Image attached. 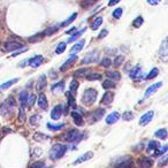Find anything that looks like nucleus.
<instances>
[{
    "label": "nucleus",
    "instance_id": "obj_15",
    "mask_svg": "<svg viewBox=\"0 0 168 168\" xmlns=\"http://www.w3.org/2000/svg\"><path fill=\"white\" fill-rule=\"evenodd\" d=\"M37 101H38V106L41 107V110H47V107H48V103H47V98L46 96L44 94V93H41L39 94V97L37 99Z\"/></svg>",
    "mask_w": 168,
    "mask_h": 168
},
{
    "label": "nucleus",
    "instance_id": "obj_46",
    "mask_svg": "<svg viewBox=\"0 0 168 168\" xmlns=\"http://www.w3.org/2000/svg\"><path fill=\"white\" fill-rule=\"evenodd\" d=\"M143 22H144L143 18H142V16H138V18H136V20H135V21L133 22V25L135 27V28H139V27H142Z\"/></svg>",
    "mask_w": 168,
    "mask_h": 168
},
{
    "label": "nucleus",
    "instance_id": "obj_32",
    "mask_svg": "<svg viewBox=\"0 0 168 168\" xmlns=\"http://www.w3.org/2000/svg\"><path fill=\"white\" fill-rule=\"evenodd\" d=\"M106 76L110 77V80H120L121 78V74L119 71H107Z\"/></svg>",
    "mask_w": 168,
    "mask_h": 168
},
{
    "label": "nucleus",
    "instance_id": "obj_2",
    "mask_svg": "<svg viewBox=\"0 0 168 168\" xmlns=\"http://www.w3.org/2000/svg\"><path fill=\"white\" fill-rule=\"evenodd\" d=\"M97 99V91L94 89H87L83 92V97H82V103L87 106H91L92 104H94Z\"/></svg>",
    "mask_w": 168,
    "mask_h": 168
},
{
    "label": "nucleus",
    "instance_id": "obj_56",
    "mask_svg": "<svg viewBox=\"0 0 168 168\" xmlns=\"http://www.w3.org/2000/svg\"><path fill=\"white\" fill-rule=\"evenodd\" d=\"M146 1H147V4L151 5V6H156L158 4H160L161 0H146Z\"/></svg>",
    "mask_w": 168,
    "mask_h": 168
},
{
    "label": "nucleus",
    "instance_id": "obj_14",
    "mask_svg": "<svg viewBox=\"0 0 168 168\" xmlns=\"http://www.w3.org/2000/svg\"><path fill=\"white\" fill-rule=\"evenodd\" d=\"M62 114V105H57L51 112V117L52 120H59Z\"/></svg>",
    "mask_w": 168,
    "mask_h": 168
},
{
    "label": "nucleus",
    "instance_id": "obj_61",
    "mask_svg": "<svg viewBox=\"0 0 168 168\" xmlns=\"http://www.w3.org/2000/svg\"><path fill=\"white\" fill-rule=\"evenodd\" d=\"M28 48H23V50H21V51H18V52H15V53H13V57H16L18 54H21V53H23V52H25Z\"/></svg>",
    "mask_w": 168,
    "mask_h": 168
},
{
    "label": "nucleus",
    "instance_id": "obj_29",
    "mask_svg": "<svg viewBox=\"0 0 168 168\" xmlns=\"http://www.w3.org/2000/svg\"><path fill=\"white\" fill-rule=\"evenodd\" d=\"M154 136L160 139H166L167 138V130L163 129V128H162V129H159V130H156V133H154Z\"/></svg>",
    "mask_w": 168,
    "mask_h": 168
},
{
    "label": "nucleus",
    "instance_id": "obj_28",
    "mask_svg": "<svg viewBox=\"0 0 168 168\" xmlns=\"http://www.w3.org/2000/svg\"><path fill=\"white\" fill-rule=\"evenodd\" d=\"M115 168H135V167H133V163L131 160H123Z\"/></svg>",
    "mask_w": 168,
    "mask_h": 168
},
{
    "label": "nucleus",
    "instance_id": "obj_47",
    "mask_svg": "<svg viewBox=\"0 0 168 168\" xmlns=\"http://www.w3.org/2000/svg\"><path fill=\"white\" fill-rule=\"evenodd\" d=\"M166 165H168V154H166V156H163L158 161V166H160V167H162V166H166Z\"/></svg>",
    "mask_w": 168,
    "mask_h": 168
},
{
    "label": "nucleus",
    "instance_id": "obj_33",
    "mask_svg": "<svg viewBox=\"0 0 168 168\" xmlns=\"http://www.w3.org/2000/svg\"><path fill=\"white\" fill-rule=\"evenodd\" d=\"M101 24H103V18H101V16H98V18L92 22L91 28H92V30H97Z\"/></svg>",
    "mask_w": 168,
    "mask_h": 168
},
{
    "label": "nucleus",
    "instance_id": "obj_52",
    "mask_svg": "<svg viewBox=\"0 0 168 168\" xmlns=\"http://www.w3.org/2000/svg\"><path fill=\"white\" fill-rule=\"evenodd\" d=\"M59 27H61V25H54V27H52V28H50V29H47L45 32H44V35H47V36H50V35H52V34H54L57 30L59 29Z\"/></svg>",
    "mask_w": 168,
    "mask_h": 168
},
{
    "label": "nucleus",
    "instance_id": "obj_60",
    "mask_svg": "<svg viewBox=\"0 0 168 168\" xmlns=\"http://www.w3.org/2000/svg\"><path fill=\"white\" fill-rule=\"evenodd\" d=\"M34 151H35V153L32 154V156H37V154H38V156H41V153H43V152H41V149H35V150H34Z\"/></svg>",
    "mask_w": 168,
    "mask_h": 168
},
{
    "label": "nucleus",
    "instance_id": "obj_39",
    "mask_svg": "<svg viewBox=\"0 0 168 168\" xmlns=\"http://www.w3.org/2000/svg\"><path fill=\"white\" fill-rule=\"evenodd\" d=\"M101 77H103L101 74L93 73V74H89V75H87V81H97V80H100Z\"/></svg>",
    "mask_w": 168,
    "mask_h": 168
},
{
    "label": "nucleus",
    "instance_id": "obj_49",
    "mask_svg": "<svg viewBox=\"0 0 168 168\" xmlns=\"http://www.w3.org/2000/svg\"><path fill=\"white\" fill-rule=\"evenodd\" d=\"M24 108L25 107H22L20 106V113H18V120L21 122H23L25 120V112H24Z\"/></svg>",
    "mask_w": 168,
    "mask_h": 168
},
{
    "label": "nucleus",
    "instance_id": "obj_48",
    "mask_svg": "<svg viewBox=\"0 0 168 168\" xmlns=\"http://www.w3.org/2000/svg\"><path fill=\"white\" fill-rule=\"evenodd\" d=\"M100 64H101L103 67H105V68H108L110 64H112V60L108 58H104L100 61Z\"/></svg>",
    "mask_w": 168,
    "mask_h": 168
},
{
    "label": "nucleus",
    "instance_id": "obj_62",
    "mask_svg": "<svg viewBox=\"0 0 168 168\" xmlns=\"http://www.w3.org/2000/svg\"><path fill=\"white\" fill-rule=\"evenodd\" d=\"M75 31H76V28L74 27V28H71V29H69L68 31H66V32H67V34H74Z\"/></svg>",
    "mask_w": 168,
    "mask_h": 168
},
{
    "label": "nucleus",
    "instance_id": "obj_38",
    "mask_svg": "<svg viewBox=\"0 0 168 168\" xmlns=\"http://www.w3.org/2000/svg\"><path fill=\"white\" fill-rule=\"evenodd\" d=\"M85 30H87V28H84V29L80 30V31H77V32H74V34L71 35V37H69L68 41H69V43H73V41H75V39H77V38H78V37H80V36H81L82 34L85 31Z\"/></svg>",
    "mask_w": 168,
    "mask_h": 168
},
{
    "label": "nucleus",
    "instance_id": "obj_58",
    "mask_svg": "<svg viewBox=\"0 0 168 168\" xmlns=\"http://www.w3.org/2000/svg\"><path fill=\"white\" fill-rule=\"evenodd\" d=\"M48 76H50V77H51V78H55V77H57V76H58V74H57V71H55V70H50V71H48Z\"/></svg>",
    "mask_w": 168,
    "mask_h": 168
},
{
    "label": "nucleus",
    "instance_id": "obj_63",
    "mask_svg": "<svg viewBox=\"0 0 168 168\" xmlns=\"http://www.w3.org/2000/svg\"><path fill=\"white\" fill-rule=\"evenodd\" d=\"M93 1H96V0H93Z\"/></svg>",
    "mask_w": 168,
    "mask_h": 168
},
{
    "label": "nucleus",
    "instance_id": "obj_13",
    "mask_svg": "<svg viewBox=\"0 0 168 168\" xmlns=\"http://www.w3.org/2000/svg\"><path fill=\"white\" fill-rule=\"evenodd\" d=\"M120 119V113L119 112H112L110 115L106 117V123L107 124H114L119 121Z\"/></svg>",
    "mask_w": 168,
    "mask_h": 168
},
{
    "label": "nucleus",
    "instance_id": "obj_6",
    "mask_svg": "<svg viewBox=\"0 0 168 168\" xmlns=\"http://www.w3.org/2000/svg\"><path fill=\"white\" fill-rule=\"evenodd\" d=\"M22 46H23V45H22V43H20V41H6V43L4 44L5 51H8V52H13V51H15V50L21 48Z\"/></svg>",
    "mask_w": 168,
    "mask_h": 168
},
{
    "label": "nucleus",
    "instance_id": "obj_27",
    "mask_svg": "<svg viewBox=\"0 0 168 168\" xmlns=\"http://www.w3.org/2000/svg\"><path fill=\"white\" fill-rule=\"evenodd\" d=\"M89 68H81V69H78V70H76L75 73H74V76L75 77H87V73H89Z\"/></svg>",
    "mask_w": 168,
    "mask_h": 168
},
{
    "label": "nucleus",
    "instance_id": "obj_23",
    "mask_svg": "<svg viewBox=\"0 0 168 168\" xmlns=\"http://www.w3.org/2000/svg\"><path fill=\"white\" fill-rule=\"evenodd\" d=\"M47 81L45 75H41V77H38V84H37V90L38 91H41L44 87H46Z\"/></svg>",
    "mask_w": 168,
    "mask_h": 168
},
{
    "label": "nucleus",
    "instance_id": "obj_37",
    "mask_svg": "<svg viewBox=\"0 0 168 168\" xmlns=\"http://www.w3.org/2000/svg\"><path fill=\"white\" fill-rule=\"evenodd\" d=\"M41 120V116L38 115V114H35V115H32L31 117L29 119V122L31 126H36V124H38V122Z\"/></svg>",
    "mask_w": 168,
    "mask_h": 168
},
{
    "label": "nucleus",
    "instance_id": "obj_44",
    "mask_svg": "<svg viewBox=\"0 0 168 168\" xmlns=\"http://www.w3.org/2000/svg\"><path fill=\"white\" fill-rule=\"evenodd\" d=\"M168 151V144L161 146L159 150H156V152H154V156H161V154H165Z\"/></svg>",
    "mask_w": 168,
    "mask_h": 168
},
{
    "label": "nucleus",
    "instance_id": "obj_53",
    "mask_svg": "<svg viewBox=\"0 0 168 168\" xmlns=\"http://www.w3.org/2000/svg\"><path fill=\"white\" fill-rule=\"evenodd\" d=\"M44 37V34H37V35L32 36L29 38V41H38L39 39H41Z\"/></svg>",
    "mask_w": 168,
    "mask_h": 168
},
{
    "label": "nucleus",
    "instance_id": "obj_21",
    "mask_svg": "<svg viewBox=\"0 0 168 168\" xmlns=\"http://www.w3.org/2000/svg\"><path fill=\"white\" fill-rule=\"evenodd\" d=\"M28 97H29V93L27 92V91H22V92L20 93V104L22 107H25L27 105H28Z\"/></svg>",
    "mask_w": 168,
    "mask_h": 168
},
{
    "label": "nucleus",
    "instance_id": "obj_5",
    "mask_svg": "<svg viewBox=\"0 0 168 168\" xmlns=\"http://www.w3.org/2000/svg\"><path fill=\"white\" fill-rule=\"evenodd\" d=\"M159 57L163 61L168 60V37L165 38L162 41L161 46H160V51H159Z\"/></svg>",
    "mask_w": 168,
    "mask_h": 168
},
{
    "label": "nucleus",
    "instance_id": "obj_20",
    "mask_svg": "<svg viewBox=\"0 0 168 168\" xmlns=\"http://www.w3.org/2000/svg\"><path fill=\"white\" fill-rule=\"evenodd\" d=\"M64 81H60L58 83H55V84H53L52 87H51V90H52L53 93H59L61 92V91H64Z\"/></svg>",
    "mask_w": 168,
    "mask_h": 168
},
{
    "label": "nucleus",
    "instance_id": "obj_18",
    "mask_svg": "<svg viewBox=\"0 0 168 168\" xmlns=\"http://www.w3.org/2000/svg\"><path fill=\"white\" fill-rule=\"evenodd\" d=\"M84 45H85V41H84V39H81L78 43H76L75 45L71 47L70 53H71V54H77L80 51H82V48L84 47Z\"/></svg>",
    "mask_w": 168,
    "mask_h": 168
},
{
    "label": "nucleus",
    "instance_id": "obj_11",
    "mask_svg": "<svg viewBox=\"0 0 168 168\" xmlns=\"http://www.w3.org/2000/svg\"><path fill=\"white\" fill-rule=\"evenodd\" d=\"M113 100H114V93L107 91V92L104 93V96H103V98L100 100V103H101V105H105V106H110Z\"/></svg>",
    "mask_w": 168,
    "mask_h": 168
},
{
    "label": "nucleus",
    "instance_id": "obj_19",
    "mask_svg": "<svg viewBox=\"0 0 168 168\" xmlns=\"http://www.w3.org/2000/svg\"><path fill=\"white\" fill-rule=\"evenodd\" d=\"M138 165L142 168H149L153 166V160H151L150 158H142L138 160Z\"/></svg>",
    "mask_w": 168,
    "mask_h": 168
},
{
    "label": "nucleus",
    "instance_id": "obj_50",
    "mask_svg": "<svg viewBox=\"0 0 168 168\" xmlns=\"http://www.w3.org/2000/svg\"><path fill=\"white\" fill-rule=\"evenodd\" d=\"M122 13H123V9L122 8H116L114 9V12H113V18H120L122 16Z\"/></svg>",
    "mask_w": 168,
    "mask_h": 168
},
{
    "label": "nucleus",
    "instance_id": "obj_40",
    "mask_svg": "<svg viewBox=\"0 0 168 168\" xmlns=\"http://www.w3.org/2000/svg\"><path fill=\"white\" fill-rule=\"evenodd\" d=\"M158 74H159V69H158V68H152L151 71L147 74V76H146V80H153L154 77L158 76Z\"/></svg>",
    "mask_w": 168,
    "mask_h": 168
},
{
    "label": "nucleus",
    "instance_id": "obj_35",
    "mask_svg": "<svg viewBox=\"0 0 168 168\" xmlns=\"http://www.w3.org/2000/svg\"><path fill=\"white\" fill-rule=\"evenodd\" d=\"M159 142H156V140H150L149 142V145H147V152L149 151H154V150H158V147H159Z\"/></svg>",
    "mask_w": 168,
    "mask_h": 168
},
{
    "label": "nucleus",
    "instance_id": "obj_22",
    "mask_svg": "<svg viewBox=\"0 0 168 168\" xmlns=\"http://www.w3.org/2000/svg\"><path fill=\"white\" fill-rule=\"evenodd\" d=\"M140 71H142V68H140V66H136L135 68L131 69V71L129 73V76H130V78H133V80H137V77H139V74H140Z\"/></svg>",
    "mask_w": 168,
    "mask_h": 168
},
{
    "label": "nucleus",
    "instance_id": "obj_26",
    "mask_svg": "<svg viewBox=\"0 0 168 168\" xmlns=\"http://www.w3.org/2000/svg\"><path fill=\"white\" fill-rule=\"evenodd\" d=\"M71 116H73V120H74V122L77 126H82L83 124V117H82V115L78 112H73Z\"/></svg>",
    "mask_w": 168,
    "mask_h": 168
},
{
    "label": "nucleus",
    "instance_id": "obj_30",
    "mask_svg": "<svg viewBox=\"0 0 168 168\" xmlns=\"http://www.w3.org/2000/svg\"><path fill=\"white\" fill-rule=\"evenodd\" d=\"M77 89H78V82L75 81V80H73V81L70 82V87H69V92L73 94V96H75L76 91H77Z\"/></svg>",
    "mask_w": 168,
    "mask_h": 168
},
{
    "label": "nucleus",
    "instance_id": "obj_54",
    "mask_svg": "<svg viewBox=\"0 0 168 168\" xmlns=\"http://www.w3.org/2000/svg\"><path fill=\"white\" fill-rule=\"evenodd\" d=\"M45 166V162L44 161H36L35 163H32L30 168H43Z\"/></svg>",
    "mask_w": 168,
    "mask_h": 168
},
{
    "label": "nucleus",
    "instance_id": "obj_25",
    "mask_svg": "<svg viewBox=\"0 0 168 168\" xmlns=\"http://www.w3.org/2000/svg\"><path fill=\"white\" fill-rule=\"evenodd\" d=\"M51 137L48 136V135H45V133H36L35 135H34V139L35 140H37V142H45V140H47V139H50Z\"/></svg>",
    "mask_w": 168,
    "mask_h": 168
},
{
    "label": "nucleus",
    "instance_id": "obj_57",
    "mask_svg": "<svg viewBox=\"0 0 168 168\" xmlns=\"http://www.w3.org/2000/svg\"><path fill=\"white\" fill-rule=\"evenodd\" d=\"M7 103H8V104H9V105H11L12 107H14V106L16 105V103H15V99L13 98V97H9V98L7 99Z\"/></svg>",
    "mask_w": 168,
    "mask_h": 168
},
{
    "label": "nucleus",
    "instance_id": "obj_8",
    "mask_svg": "<svg viewBox=\"0 0 168 168\" xmlns=\"http://www.w3.org/2000/svg\"><path fill=\"white\" fill-rule=\"evenodd\" d=\"M91 158H93V152L92 151H87V152H85L84 154H82V156H78L75 161L73 162V165L76 166V165H80V163H82V162L89 161Z\"/></svg>",
    "mask_w": 168,
    "mask_h": 168
},
{
    "label": "nucleus",
    "instance_id": "obj_7",
    "mask_svg": "<svg viewBox=\"0 0 168 168\" xmlns=\"http://www.w3.org/2000/svg\"><path fill=\"white\" fill-rule=\"evenodd\" d=\"M98 58H99V53L97 52V51H94V52H90V53H87V55L83 58V60H82V64H92V62H96Z\"/></svg>",
    "mask_w": 168,
    "mask_h": 168
},
{
    "label": "nucleus",
    "instance_id": "obj_10",
    "mask_svg": "<svg viewBox=\"0 0 168 168\" xmlns=\"http://www.w3.org/2000/svg\"><path fill=\"white\" fill-rule=\"evenodd\" d=\"M153 110H149V112H146L144 115L142 116L140 119H139V124L140 126H146V124H149V122L152 121V119H153Z\"/></svg>",
    "mask_w": 168,
    "mask_h": 168
},
{
    "label": "nucleus",
    "instance_id": "obj_17",
    "mask_svg": "<svg viewBox=\"0 0 168 168\" xmlns=\"http://www.w3.org/2000/svg\"><path fill=\"white\" fill-rule=\"evenodd\" d=\"M0 113L2 114L4 116H7V115H11L12 116V110H11V105L8 104L7 101H5L4 104L0 106Z\"/></svg>",
    "mask_w": 168,
    "mask_h": 168
},
{
    "label": "nucleus",
    "instance_id": "obj_4",
    "mask_svg": "<svg viewBox=\"0 0 168 168\" xmlns=\"http://www.w3.org/2000/svg\"><path fill=\"white\" fill-rule=\"evenodd\" d=\"M105 114V110L104 108H97V110L92 112L89 117H87V122L90 123V124H93V123H96V122H98L99 120H101L103 119V116Z\"/></svg>",
    "mask_w": 168,
    "mask_h": 168
},
{
    "label": "nucleus",
    "instance_id": "obj_24",
    "mask_svg": "<svg viewBox=\"0 0 168 168\" xmlns=\"http://www.w3.org/2000/svg\"><path fill=\"white\" fill-rule=\"evenodd\" d=\"M18 78H13L11 81H7V82H5V83H2V84L0 85V92L4 91V90H6V89H8V87H11L13 84H15V83H18Z\"/></svg>",
    "mask_w": 168,
    "mask_h": 168
},
{
    "label": "nucleus",
    "instance_id": "obj_59",
    "mask_svg": "<svg viewBox=\"0 0 168 168\" xmlns=\"http://www.w3.org/2000/svg\"><path fill=\"white\" fill-rule=\"evenodd\" d=\"M121 0H110V2H108V6H114L116 5L117 2H120Z\"/></svg>",
    "mask_w": 168,
    "mask_h": 168
},
{
    "label": "nucleus",
    "instance_id": "obj_3",
    "mask_svg": "<svg viewBox=\"0 0 168 168\" xmlns=\"http://www.w3.org/2000/svg\"><path fill=\"white\" fill-rule=\"evenodd\" d=\"M62 138H64L67 142L74 143V142L80 140V139L82 138V136L78 130H76V129H70L68 133H66L64 136H62Z\"/></svg>",
    "mask_w": 168,
    "mask_h": 168
},
{
    "label": "nucleus",
    "instance_id": "obj_45",
    "mask_svg": "<svg viewBox=\"0 0 168 168\" xmlns=\"http://www.w3.org/2000/svg\"><path fill=\"white\" fill-rule=\"evenodd\" d=\"M123 61H124V58H123L122 55H119V57H116V58L114 59V62H113V64H114L115 67H120V66L123 64Z\"/></svg>",
    "mask_w": 168,
    "mask_h": 168
},
{
    "label": "nucleus",
    "instance_id": "obj_31",
    "mask_svg": "<svg viewBox=\"0 0 168 168\" xmlns=\"http://www.w3.org/2000/svg\"><path fill=\"white\" fill-rule=\"evenodd\" d=\"M66 123H60V124H52V123H47L46 127L50 129V130H61L64 129Z\"/></svg>",
    "mask_w": 168,
    "mask_h": 168
},
{
    "label": "nucleus",
    "instance_id": "obj_41",
    "mask_svg": "<svg viewBox=\"0 0 168 168\" xmlns=\"http://www.w3.org/2000/svg\"><path fill=\"white\" fill-rule=\"evenodd\" d=\"M122 119L124 120V121H131L135 119V115H133V112H124L123 114H122Z\"/></svg>",
    "mask_w": 168,
    "mask_h": 168
},
{
    "label": "nucleus",
    "instance_id": "obj_51",
    "mask_svg": "<svg viewBox=\"0 0 168 168\" xmlns=\"http://www.w3.org/2000/svg\"><path fill=\"white\" fill-rule=\"evenodd\" d=\"M36 100H37V98H36L35 94H30L29 97H28V106H29V108H31L34 106Z\"/></svg>",
    "mask_w": 168,
    "mask_h": 168
},
{
    "label": "nucleus",
    "instance_id": "obj_9",
    "mask_svg": "<svg viewBox=\"0 0 168 168\" xmlns=\"http://www.w3.org/2000/svg\"><path fill=\"white\" fill-rule=\"evenodd\" d=\"M76 59H77V55H76V54H71L69 58L66 60V62L61 66L60 70H61V71H66V70H68L70 67H71V66L76 62Z\"/></svg>",
    "mask_w": 168,
    "mask_h": 168
},
{
    "label": "nucleus",
    "instance_id": "obj_55",
    "mask_svg": "<svg viewBox=\"0 0 168 168\" xmlns=\"http://www.w3.org/2000/svg\"><path fill=\"white\" fill-rule=\"evenodd\" d=\"M107 35H108V31H107L106 29H104L103 31H101V32H100V34H99L98 39H103V38H105V37H106Z\"/></svg>",
    "mask_w": 168,
    "mask_h": 168
},
{
    "label": "nucleus",
    "instance_id": "obj_43",
    "mask_svg": "<svg viewBox=\"0 0 168 168\" xmlns=\"http://www.w3.org/2000/svg\"><path fill=\"white\" fill-rule=\"evenodd\" d=\"M103 87L104 89H110V87H115V83L112 80H106L103 82Z\"/></svg>",
    "mask_w": 168,
    "mask_h": 168
},
{
    "label": "nucleus",
    "instance_id": "obj_36",
    "mask_svg": "<svg viewBox=\"0 0 168 168\" xmlns=\"http://www.w3.org/2000/svg\"><path fill=\"white\" fill-rule=\"evenodd\" d=\"M76 18H77V13H74V14H71L69 18H67V20H66V21L64 22V23L60 24V25H61V27H67V25H69V24L71 23V22H73V21H74Z\"/></svg>",
    "mask_w": 168,
    "mask_h": 168
},
{
    "label": "nucleus",
    "instance_id": "obj_42",
    "mask_svg": "<svg viewBox=\"0 0 168 168\" xmlns=\"http://www.w3.org/2000/svg\"><path fill=\"white\" fill-rule=\"evenodd\" d=\"M66 47H67V44L66 43H60L57 48H55V53L57 54H61V53H64L66 51Z\"/></svg>",
    "mask_w": 168,
    "mask_h": 168
},
{
    "label": "nucleus",
    "instance_id": "obj_16",
    "mask_svg": "<svg viewBox=\"0 0 168 168\" xmlns=\"http://www.w3.org/2000/svg\"><path fill=\"white\" fill-rule=\"evenodd\" d=\"M43 60H44L43 55H36V57H34V58H31L29 60V64L32 68H37L38 66H41Z\"/></svg>",
    "mask_w": 168,
    "mask_h": 168
},
{
    "label": "nucleus",
    "instance_id": "obj_34",
    "mask_svg": "<svg viewBox=\"0 0 168 168\" xmlns=\"http://www.w3.org/2000/svg\"><path fill=\"white\" fill-rule=\"evenodd\" d=\"M67 98H68V106L71 107V108H76V101H75V98H74V96L71 94L70 92L67 93Z\"/></svg>",
    "mask_w": 168,
    "mask_h": 168
},
{
    "label": "nucleus",
    "instance_id": "obj_12",
    "mask_svg": "<svg viewBox=\"0 0 168 168\" xmlns=\"http://www.w3.org/2000/svg\"><path fill=\"white\" fill-rule=\"evenodd\" d=\"M161 85H162V82H158V83H154L153 85L149 87V89H147L144 93V98H149V97H151V96L156 92L158 89L161 87Z\"/></svg>",
    "mask_w": 168,
    "mask_h": 168
},
{
    "label": "nucleus",
    "instance_id": "obj_1",
    "mask_svg": "<svg viewBox=\"0 0 168 168\" xmlns=\"http://www.w3.org/2000/svg\"><path fill=\"white\" fill-rule=\"evenodd\" d=\"M67 151L66 145L64 144H55L52 146V149L50 151V159L51 160H59L64 156Z\"/></svg>",
    "mask_w": 168,
    "mask_h": 168
}]
</instances>
